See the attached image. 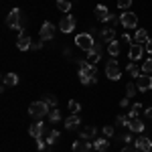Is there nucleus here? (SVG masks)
Wrapping results in <instances>:
<instances>
[{
    "instance_id": "1",
    "label": "nucleus",
    "mask_w": 152,
    "mask_h": 152,
    "mask_svg": "<svg viewBox=\"0 0 152 152\" xmlns=\"http://www.w3.org/2000/svg\"><path fill=\"white\" fill-rule=\"evenodd\" d=\"M94 77H97L95 65H91L87 59H85V61H79V81H81L83 85H89Z\"/></svg>"
},
{
    "instance_id": "2",
    "label": "nucleus",
    "mask_w": 152,
    "mask_h": 152,
    "mask_svg": "<svg viewBox=\"0 0 152 152\" xmlns=\"http://www.w3.org/2000/svg\"><path fill=\"white\" fill-rule=\"evenodd\" d=\"M49 112H51V105L45 102V99H41V102H33V104L28 105V116L35 118V120H41V118H47Z\"/></svg>"
},
{
    "instance_id": "3",
    "label": "nucleus",
    "mask_w": 152,
    "mask_h": 152,
    "mask_svg": "<svg viewBox=\"0 0 152 152\" xmlns=\"http://www.w3.org/2000/svg\"><path fill=\"white\" fill-rule=\"evenodd\" d=\"M75 45L87 53V51H89V49L95 45V41H94V37L89 35V33H79V35L75 37Z\"/></svg>"
},
{
    "instance_id": "4",
    "label": "nucleus",
    "mask_w": 152,
    "mask_h": 152,
    "mask_svg": "<svg viewBox=\"0 0 152 152\" xmlns=\"http://www.w3.org/2000/svg\"><path fill=\"white\" fill-rule=\"evenodd\" d=\"M6 26L8 28H16V31H23V23H20V10L18 8H12L6 16Z\"/></svg>"
},
{
    "instance_id": "5",
    "label": "nucleus",
    "mask_w": 152,
    "mask_h": 152,
    "mask_svg": "<svg viewBox=\"0 0 152 152\" xmlns=\"http://www.w3.org/2000/svg\"><path fill=\"white\" fill-rule=\"evenodd\" d=\"M105 75H107V79H112V81H118V79L122 77V69H120L118 61H107V63H105Z\"/></svg>"
},
{
    "instance_id": "6",
    "label": "nucleus",
    "mask_w": 152,
    "mask_h": 152,
    "mask_svg": "<svg viewBox=\"0 0 152 152\" xmlns=\"http://www.w3.org/2000/svg\"><path fill=\"white\" fill-rule=\"evenodd\" d=\"M120 24H122L124 28H136V24H138V16H136L134 12L124 10L122 14H120Z\"/></svg>"
},
{
    "instance_id": "7",
    "label": "nucleus",
    "mask_w": 152,
    "mask_h": 152,
    "mask_svg": "<svg viewBox=\"0 0 152 152\" xmlns=\"http://www.w3.org/2000/svg\"><path fill=\"white\" fill-rule=\"evenodd\" d=\"M55 37V24L45 20L43 26H41V33H39V39H43V41H51Z\"/></svg>"
},
{
    "instance_id": "8",
    "label": "nucleus",
    "mask_w": 152,
    "mask_h": 152,
    "mask_svg": "<svg viewBox=\"0 0 152 152\" xmlns=\"http://www.w3.org/2000/svg\"><path fill=\"white\" fill-rule=\"evenodd\" d=\"M134 148H138L140 152H152V140L148 136H138L134 140Z\"/></svg>"
},
{
    "instance_id": "9",
    "label": "nucleus",
    "mask_w": 152,
    "mask_h": 152,
    "mask_svg": "<svg viewBox=\"0 0 152 152\" xmlns=\"http://www.w3.org/2000/svg\"><path fill=\"white\" fill-rule=\"evenodd\" d=\"M102 51H104V49H102V45H99V43H95L94 47L87 51V61H89L91 65H95V63L102 59Z\"/></svg>"
},
{
    "instance_id": "10",
    "label": "nucleus",
    "mask_w": 152,
    "mask_h": 152,
    "mask_svg": "<svg viewBox=\"0 0 152 152\" xmlns=\"http://www.w3.org/2000/svg\"><path fill=\"white\" fill-rule=\"evenodd\" d=\"M136 85H138V91H148V89H152V77L148 73H142L136 79Z\"/></svg>"
},
{
    "instance_id": "11",
    "label": "nucleus",
    "mask_w": 152,
    "mask_h": 152,
    "mask_svg": "<svg viewBox=\"0 0 152 152\" xmlns=\"http://www.w3.org/2000/svg\"><path fill=\"white\" fill-rule=\"evenodd\" d=\"M59 28H61V33H71V31L75 28V18H73L71 14L63 16L61 23H59Z\"/></svg>"
},
{
    "instance_id": "12",
    "label": "nucleus",
    "mask_w": 152,
    "mask_h": 152,
    "mask_svg": "<svg viewBox=\"0 0 152 152\" xmlns=\"http://www.w3.org/2000/svg\"><path fill=\"white\" fill-rule=\"evenodd\" d=\"M47 132V128H45V124L43 122H35L31 128H28V134L35 138V140H39V138H43V134Z\"/></svg>"
},
{
    "instance_id": "13",
    "label": "nucleus",
    "mask_w": 152,
    "mask_h": 152,
    "mask_svg": "<svg viewBox=\"0 0 152 152\" xmlns=\"http://www.w3.org/2000/svg\"><path fill=\"white\" fill-rule=\"evenodd\" d=\"M126 128H128L130 132H136V134H142L146 126H144V122H142L140 118H130V122H128V126H126Z\"/></svg>"
},
{
    "instance_id": "14",
    "label": "nucleus",
    "mask_w": 152,
    "mask_h": 152,
    "mask_svg": "<svg viewBox=\"0 0 152 152\" xmlns=\"http://www.w3.org/2000/svg\"><path fill=\"white\" fill-rule=\"evenodd\" d=\"M142 53H144V49H142V45H132L130 47V53H128V57H130V61L132 63H136V61H140L142 59Z\"/></svg>"
},
{
    "instance_id": "15",
    "label": "nucleus",
    "mask_w": 152,
    "mask_h": 152,
    "mask_svg": "<svg viewBox=\"0 0 152 152\" xmlns=\"http://www.w3.org/2000/svg\"><path fill=\"white\" fill-rule=\"evenodd\" d=\"M94 144L87 140H75L73 142V152H91Z\"/></svg>"
},
{
    "instance_id": "16",
    "label": "nucleus",
    "mask_w": 152,
    "mask_h": 152,
    "mask_svg": "<svg viewBox=\"0 0 152 152\" xmlns=\"http://www.w3.org/2000/svg\"><path fill=\"white\" fill-rule=\"evenodd\" d=\"M16 47H18V51H28V49L33 47L31 37H28V35H20V37H18V41H16Z\"/></svg>"
},
{
    "instance_id": "17",
    "label": "nucleus",
    "mask_w": 152,
    "mask_h": 152,
    "mask_svg": "<svg viewBox=\"0 0 152 152\" xmlns=\"http://www.w3.org/2000/svg\"><path fill=\"white\" fill-rule=\"evenodd\" d=\"M77 126H81V118H79V114H73V116H69L67 120H65V128L67 130H75Z\"/></svg>"
},
{
    "instance_id": "18",
    "label": "nucleus",
    "mask_w": 152,
    "mask_h": 152,
    "mask_svg": "<svg viewBox=\"0 0 152 152\" xmlns=\"http://www.w3.org/2000/svg\"><path fill=\"white\" fill-rule=\"evenodd\" d=\"M94 148L97 152H107V148H110V140H107V138H95L94 140Z\"/></svg>"
},
{
    "instance_id": "19",
    "label": "nucleus",
    "mask_w": 152,
    "mask_h": 152,
    "mask_svg": "<svg viewBox=\"0 0 152 152\" xmlns=\"http://www.w3.org/2000/svg\"><path fill=\"white\" fill-rule=\"evenodd\" d=\"M107 16H110L107 8H105L104 4H97V6H95V18H97V20H102V23H105V20H107Z\"/></svg>"
},
{
    "instance_id": "20",
    "label": "nucleus",
    "mask_w": 152,
    "mask_h": 152,
    "mask_svg": "<svg viewBox=\"0 0 152 152\" xmlns=\"http://www.w3.org/2000/svg\"><path fill=\"white\" fill-rule=\"evenodd\" d=\"M148 33H146V28H138L136 31V35H134V41L138 43V45H144V43H148Z\"/></svg>"
},
{
    "instance_id": "21",
    "label": "nucleus",
    "mask_w": 152,
    "mask_h": 152,
    "mask_svg": "<svg viewBox=\"0 0 152 152\" xmlns=\"http://www.w3.org/2000/svg\"><path fill=\"white\" fill-rule=\"evenodd\" d=\"M126 73H128L130 77H134V79H138L142 75V67H138L136 63H130L128 67H126Z\"/></svg>"
},
{
    "instance_id": "22",
    "label": "nucleus",
    "mask_w": 152,
    "mask_h": 152,
    "mask_svg": "<svg viewBox=\"0 0 152 152\" xmlns=\"http://www.w3.org/2000/svg\"><path fill=\"white\" fill-rule=\"evenodd\" d=\"M95 134H97V128H95V126H87V128L81 132V140H89V138H95Z\"/></svg>"
},
{
    "instance_id": "23",
    "label": "nucleus",
    "mask_w": 152,
    "mask_h": 152,
    "mask_svg": "<svg viewBox=\"0 0 152 152\" xmlns=\"http://www.w3.org/2000/svg\"><path fill=\"white\" fill-rule=\"evenodd\" d=\"M2 81H4V85H16L18 83V75L16 73H4Z\"/></svg>"
},
{
    "instance_id": "24",
    "label": "nucleus",
    "mask_w": 152,
    "mask_h": 152,
    "mask_svg": "<svg viewBox=\"0 0 152 152\" xmlns=\"http://www.w3.org/2000/svg\"><path fill=\"white\" fill-rule=\"evenodd\" d=\"M47 120L51 122V124H57L59 120H61V110H57V107H51V112H49Z\"/></svg>"
},
{
    "instance_id": "25",
    "label": "nucleus",
    "mask_w": 152,
    "mask_h": 152,
    "mask_svg": "<svg viewBox=\"0 0 152 152\" xmlns=\"http://www.w3.org/2000/svg\"><path fill=\"white\" fill-rule=\"evenodd\" d=\"M107 53H110L112 57H118V55H120V43H118V39L112 41V43H107Z\"/></svg>"
},
{
    "instance_id": "26",
    "label": "nucleus",
    "mask_w": 152,
    "mask_h": 152,
    "mask_svg": "<svg viewBox=\"0 0 152 152\" xmlns=\"http://www.w3.org/2000/svg\"><path fill=\"white\" fill-rule=\"evenodd\" d=\"M102 37L107 43H112V41H116V31L114 28H102Z\"/></svg>"
},
{
    "instance_id": "27",
    "label": "nucleus",
    "mask_w": 152,
    "mask_h": 152,
    "mask_svg": "<svg viewBox=\"0 0 152 152\" xmlns=\"http://www.w3.org/2000/svg\"><path fill=\"white\" fill-rule=\"evenodd\" d=\"M142 110H144V107H142V104L130 105V114H128V116H130V118H138V116L142 114Z\"/></svg>"
},
{
    "instance_id": "28",
    "label": "nucleus",
    "mask_w": 152,
    "mask_h": 152,
    "mask_svg": "<svg viewBox=\"0 0 152 152\" xmlns=\"http://www.w3.org/2000/svg\"><path fill=\"white\" fill-rule=\"evenodd\" d=\"M57 140H59V132H57V130H49V132H47V144H49V146H53Z\"/></svg>"
},
{
    "instance_id": "29",
    "label": "nucleus",
    "mask_w": 152,
    "mask_h": 152,
    "mask_svg": "<svg viewBox=\"0 0 152 152\" xmlns=\"http://www.w3.org/2000/svg\"><path fill=\"white\" fill-rule=\"evenodd\" d=\"M57 8L61 12H69L71 10V2L69 0H57Z\"/></svg>"
},
{
    "instance_id": "30",
    "label": "nucleus",
    "mask_w": 152,
    "mask_h": 152,
    "mask_svg": "<svg viewBox=\"0 0 152 152\" xmlns=\"http://www.w3.org/2000/svg\"><path fill=\"white\" fill-rule=\"evenodd\" d=\"M136 91H138V85H136V83H128V85H126V97H134Z\"/></svg>"
},
{
    "instance_id": "31",
    "label": "nucleus",
    "mask_w": 152,
    "mask_h": 152,
    "mask_svg": "<svg viewBox=\"0 0 152 152\" xmlns=\"http://www.w3.org/2000/svg\"><path fill=\"white\" fill-rule=\"evenodd\" d=\"M142 73H152V59H144V63H142Z\"/></svg>"
},
{
    "instance_id": "32",
    "label": "nucleus",
    "mask_w": 152,
    "mask_h": 152,
    "mask_svg": "<svg viewBox=\"0 0 152 152\" xmlns=\"http://www.w3.org/2000/svg\"><path fill=\"white\" fill-rule=\"evenodd\" d=\"M69 110L73 112V114H79V110H81V104H79V102H75V99H71V102H69Z\"/></svg>"
},
{
    "instance_id": "33",
    "label": "nucleus",
    "mask_w": 152,
    "mask_h": 152,
    "mask_svg": "<svg viewBox=\"0 0 152 152\" xmlns=\"http://www.w3.org/2000/svg\"><path fill=\"white\" fill-rule=\"evenodd\" d=\"M132 6V0H118V8L120 10H128Z\"/></svg>"
},
{
    "instance_id": "34",
    "label": "nucleus",
    "mask_w": 152,
    "mask_h": 152,
    "mask_svg": "<svg viewBox=\"0 0 152 152\" xmlns=\"http://www.w3.org/2000/svg\"><path fill=\"white\" fill-rule=\"evenodd\" d=\"M128 122H130V116H122V114H120V116L116 118L118 126H128Z\"/></svg>"
},
{
    "instance_id": "35",
    "label": "nucleus",
    "mask_w": 152,
    "mask_h": 152,
    "mask_svg": "<svg viewBox=\"0 0 152 152\" xmlns=\"http://www.w3.org/2000/svg\"><path fill=\"white\" fill-rule=\"evenodd\" d=\"M45 102H47L51 107H55V105H57V97H55V95H45Z\"/></svg>"
},
{
    "instance_id": "36",
    "label": "nucleus",
    "mask_w": 152,
    "mask_h": 152,
    "mask_svg": "<svg viewBox=\"0 0 152 152\" xmlns=\"http://www.w3.org/2000/svg\"><path fill=\"white\" fill-rule=\"evenodd\" d=\"M105 23H110V24H120V16H114V14H110Z\"/></svg>"
},
{
    "instance_id": "37",
    "label": "nucleus",
    "mask_w": 152,
    "mask_h": 152,
    "mask_svg": "<svg viewBox=\"0 0 152 152\" xmlns=\"http://www.w3.org/2000/svg\"><path fill=\"white\" fill-rule=\"evenodd\" d=\"M104 136L105 138H112V136H114V128H112V126H105L104 128Z\"/></svg>"
},
{
    "instance_id": "38",
    "label": "nucleus",
    "mask_w": 152,
    "mask_h": 152,
    "mask_svg": "<svg viewBox=\"0 0 152 152\" xmlns=\"http://www.w3.org/2000/svg\"><path fill=\"white\" fill-rule=\"evenodd\" d=\"M37 146H39V152H43V150H45V146H47V140L39 138V140H37Z\"/></svg>"
},
{
    "instance_id": "39",
    "label": "nucleus",
    "mask_w": 152,
    "mask_h": 152,
    "mask_svg": "<svg viewBox=\"0 0 152 152\" xmlns=\"http://www.w3.org/2000/svg\"><path fill=\"white\" fill-rule=\"evenodd\" d=\"M41 47H43V39H39V41H33V47H31V49H35V51H39Z\"/></svg>"
},
{
    "instance_id": "40",
    "label": "nucleus",
    "mask_w": 152,
    "mask_h": 152,
    "mask_svg": "<svg viewBox=\"0 0 152 152\" xmlns=\"http://www.w3.org/2000/svg\"><path fill=\"white\" fill-rule=\"evenodd\" d=\"M120 152H140V150H138V148H132V146H128V144H126V146H124Z\"/></svg>"
},
{
    "instance_id": "41",
    "label": "nucleus",
    "mask_w": 152,
    "mask_h": 152,
    "mask_svg": "<svg viewBox=\"0 0 152 152\" xmlns=\"http://www.w3.org/2000/svg\"><path fill=\"white\" fill-rule=\"evenodd\" d=\"M122 41H124V43L128 45V43H132V37H130L128 33H124V35H122Z\"/></svg>"
},
{
    "instance_id": "42",
    "label": "nucleus",
    "mask_w": 152,
    "mask_h": 152,
    "mask_svg": "<svg viewBox=\"0 0 152 152\" xmlns=\"http://www.w3.org/2000/svg\"><path fill=\"white\" fill-rule=\"evenodd\" d=\"M120 140L128 144V142H132V136H130V134H124V136H120Z\"/></svg>"
},
{
    "instance_id": "43",
    "label": "nucleus",
    "mask_w": 152,
    "mask_h": 152,
    "mask_svg": "<svg viewBox=\"0 0 152 152\" xmlns=\"http://www.w3.org/2000/svg\"><path fill=\"white\" fill-rule=\"evenodd\" d=\"M120 105H122V107H130V97H124V99L120 102Z\"/></svg>"
},
{
    "instance_id": "44",
    "label": "nucleus",
    "mask_w": 152,
    "mask_h": 152,
    "mask_svg": "<svg viewBox=\"0 0 152 152\" xmlns=\"http://www.w3.org/2000/svg\"><path fill=\"white\" fill-rule=\"evenodd\" d=\"M144 116L148 118V120H152V105H150V107H146V110H144Z\"/></svg>"
},
{
    "instance_id": "45",
    "label": "nucleus",
    "mask_w": 152,
    "mask_h": 152,
    "mask_svg": "<svg viewBox=\"0 0 152 152\" xmlns=\"http://www.w3.org/2000/svg\"><path fill=\"white\" fill-rule=\"evenodd\" d=\"M146 51H148V53L152 55V37L148 39V43H146Z\"/></svg>"
}]
</instances>
